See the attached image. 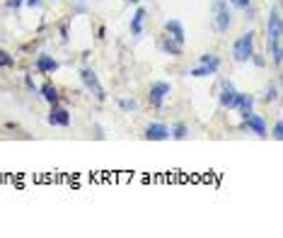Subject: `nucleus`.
I'll return each instance as SVG.
<instances>
[{
  "label": "nucleus",
  "instance_id": "1",
  "mask_svg": "<svg viewBox=\"0 0 283 238\" xmlns=\"http://www.w3.org/2000/svg\"><path fill=\"white\" fill-rule=\"evenodd\" d=\"M266 37H269V46H271V56H273V63L281 66V15H278V8H273L266 20Z\"/></svg>",
  "mask_w": 283,
  "mask_h": 238
},
{
  "label": "nucleus",
  "instance_id": "2",
  "mask_svg": "<svg viewBox=\"0 0 283 238\" xmlns=\"http://www.w3.org/2000/svg\"><path fill=\"white\" fill-rule=\"evenodd\" d=\"M232 56L237 63H244L254 56V32H244L242 37H237V42L232 46Z\"/></svg>",
  "mask_w": 283,
  "mask_h": 238
},
{
  "label": "nucleus",
  "instance_id": "3",
  "mask_svg": "<svg viewBox=\"0 0 283 238\" xmlns=\"http://www.w3.org/2000/svg\"><path fill=\"white\" fill-rule=\"evenodd\" d=\"M201 63L196 66V68L189 70V75H194V78H206V75H216V70L220 68V58L213 56V54H203L199 58Z\"/></svg>",
  "mask_w": 283,
  "mask_h": 238
},
{
  "label": "nucleus",
  "instance_id": "4",
  "mask_svg": "<svg viewBox=\"0 0 283 238\" xmlns=\"http://www.w3.org/2000/svg\"><path fill=\"white\" fill-rule=\"evenodd\" d=\"M80 78H82V83H85V88L94 95V100L102 102V100L107 98V93H104V88H102V83H99V78H97V73H94L92 68H82Z\"/></svg>",
  "mask_w": 283,
  "mask_h": 238
},
{
  "label": "nucleus",
  "instance_id": "5",
  "mask_svg": "<svg viewBox=\"0 0 283 238\" xmlns=\"http://www.w3.org/2000/svg\"><path fill=\"white\" fill-rule=\"evenodd\" d=\"M213 13H216V29L220 34H225L232 25V15L228 10V3H223V0H213Z\"/></svg>",
  "mask_w": 283,
  "mask_h": 238
},
{
  "label": "nucleus",
  "instance_id": "6",
  "mask_svg": "<svg viewBox=\"0 0 283 238\" xmlns=\"http://www.w3.org/2000/svg\"><path fill=\"white\" fill-rule=\"evenodd\" d=\"M170 83H165V81H158V83L150 85V93H148V105L150 107H162V102L167 100V95H170Z\"/></svg>",
  "mask_w": 283,
  "mask_h": 238
},
{
  "label": "nucleus",
  "instance_id": "7",
  "mask_svg": "<svg viewBox=\"0 0 283 238\" xmlns=\"http://www.w3.org/2000/svg\"><path fill=\"white\" fill-rule=\"evenodd\" d=\"M242 129H247V131H252V134H256L259 139H264L266 136V122H264V117L261 114H249L247 119H242Z\"/></svg>",
  "mask_w": 283,
  "mask_h": 238
},
{
  "label": "nucleus",
  "instance_id": "8",
  "mask_svg": "<svg viewBox=\"0 0 283 238\" xmlns=\"http://www.w3.org/2000/svg\"><path fill=\"white\" fill-rule=\"evenodd\" d=\"M237 90H235V85L225 81L223 88H220V107H225V110H235V102H237Z\"/></svg>",
  "mask_w": 283,
  "mask_h": 238
},
{
  "label": "nucleus",
  "instance_id": "9",
  "mask_svg": "<svg viewBox=\"0 0 283 238\" xmlns=\"http://www.w3.org/2000/svg\"><path fill=\"white\" fill-rule=\"evenodd\" d=\"M49 124L54 126H70V114L66 107L61 105H51V112H49Z\"/></svg>",
  "mask_w": 283,
  "mask_h": 238
},
{
  "label": "nucleus",
  "instance_id": "10",
  "mask_svg": "<svg viewBox=\"0 0 283 238\" xmlns=\"http://www.w3.org/2000/svg\"><path fill=\"white\" fill-rule=\"evenodd\" d=\"M235 110L240 112L242 119H247L249 114L254 112V98H252V95H242V93H240V95H237V102H235Z\"/></svg>",
  "mask_w": 283,
  "mask_h": 238
},
{
  "label": "nucleus",
  "instance_id": "11",
  "mask_svg": "<svg viewBox=\"0 0 283 238\" xmlns=\"http://www.w3.org/2000/svg\"><path fill=\"white\" fill-rule=\"evenodd\" d=\"M143 136L148 141H165V139H170V129L165 124H148Z\"/></svg>",
  "mask_w": 283,
  "mask_h": 238
},
{
  "label": "nucleus",
  "instance_id": "12",
  "mask_svg": "<svg viewBox=\"0 0 283 238\" xmlns=\"http://www.w3.org/2000/svg\"><path fill=\"white\" fill-rule=\"evenodd\" d=\"M165 29H167V34H170L172 42L184 44V27H182L179 20H167V22H165Z\"/></svg>",
  "mask_w": 283,
  "mask_h": 238
},
{
  "label": "nucleus",
  "instance_id": "13",
  "mask_svg": "<svg viewBox=\"0 0 283 238\" xmlns=\"http://www.w3.org/2000/svg\"><path fill=\"white\" fill-rule=\"evenodd\" d=\"M56 68H58V61H56L54 56L41 54V56L37 58V70H39V73H54Z\"/></svg>",
  "mask_w": 283,
  "mask_h": 238
},
{
  "label": "nucleus",
  "instance_id": "14",
  "mask_svg": "<svg viewBox=\"0 0 283 238\" xmlns=\"http://www.w3.org/2000/svg\"><path fill=\"white\" fill-rule=\"evenodd\" d=\"M143 20H146V10L138 8L133 15V20H131V34H133V37H140V34H143Z\"/></svg>",
  "mask_w": 283,
  "mask_h": 238
},
{
  "label": "nucleus",
  "instance_id": "15",
  "mask_svg": "<svg viewBox=\"0 0 283 238\" xmlns=\"http://www.w3.org/2000/svg\"><path fill=\"white\" fill-rule=\"evenodd\" d=\"M160 49L165 51V54H170V56H179V54H182V44L172 42L170 37H165V39L160 42Z\"/></svg>",
  "mask_w": 283,
  "mask_h": 238
},
{
  "label": "nucleus",
  "instance_id": "16",
  "mask_svg": "<svg viewBox=\"0 0 283 238\" xmlns=\"http://www.w3.org/2000/svg\"><path fill=\"white\" fill-rule=\"evenodd\" d=\"M41 98L46 100L49 105H58V90H56L51 83H46V85H41Z\"/></svg>",
  "mask_w": 283,
  "mask_h": 238
},
{
  "label": "nucleus",
  "instance_id": "17",
  "mask_svg": "<svg viewBox=\"0 0 283 238\" xmlns=\"http://www.w3.org/2000/svg\"><path fill=\"white\" fill-rule=\"evenodd\" d=\"M170 134H172V139H177V141H182V139H187V124H175L172 129H170Z\"/></svg>",
  "mask_w": 283,
  "mask_h": 238
},
{
  "label": "nucleus",
  "instance_id": "18",
  "mask_svg": "<svg viewBox=\"0 0 283 238\" xmlns=\"http://www.w3.org/2000/svg\"><path fill=\"white\" fill-rule=\"evenodd\" d=\"M10 66H15V56L0 49V68H10Z\"/></svg>",
  "mask_w": 283,
  "mask_h": 238
},
{
  "label": "nucleus",
  "instance_id": "19",
  "mask_svg": "<svg viewBox=\"0 0 283 238\" xmlns=\"http://www.w3.org/2000/svg\"><path fill=\"white\" fill-rule=\"evenodd\" d=\"M119 107H121L123 112H135L138 110V102L135 100H119Z\"/></svg>",
  "mask_w": 283,
  "mask_h": 238
},
{
  "label": "nucleus",
  "instance_id": "20",
  "mask_svg": "<svg viewBox=\"0 0 283 238\" xmlns=\"http://www.w3.org/2000/svg\"><path fill=\"white\" fill-rule=\"evenodd\" d=\"M276 98H278V88H276V85H271L269 90H266V95H264V100H266V102H273Z\"/></svg>",
  "mask_w": 283,
  "mask_h": 238
},
{
  "label": "nucleus",
  "instance_id": "21",
  "mask_svg": "<svg viewBox=\"0 0 283 238\" xmlns=\"http://www.w3.org/2000/svg\"><path fill=\"white\" fill-rule=\"evenodd\" d=\"M271 136H273L276 141L283 139V124H281V122H276V124H273V134H271Z\"/></svg>",
  "mask_w": 283,
  "mask_h": 238
},
{
  "label": "nucleus",
  "instance_id": "22",
  "mask_svg": "<svg viewBox=\"0 0 283 238\" xmlns=\"http://www.w3.org/2000/svg\"><path fill=\"white\" fill-rule=\"evenodd\" d=\"M249 3H252V0H230V5H232V8H240V10H247Z\"/></svg>",
  "mask_w": 283,
  "mask_h": 238
},
{
  "label": "nucleus",
  "instance_id": "23",
  "mask_svg": "<svg viewBox=\"0 0 283 238\" xmlns=\"http://www.w3.org/2000/svg\"><path fill=\"white\" fill-rule=\"evenodd\" d=\"M22 3H25V0H8V3H5V5H8V8H10V10H17V8H20V5H22Z\"/></svg>",
  "mask_w": 283,
  "mask_h": 238
},
{
  "label": "nucleus",
  "instance_id": "24",
  "mask_svg": "<svg viewBox=\"0 0 283 238\" xmlns=\"http://www.w3.org/2000/svg\"><path fill=\"white\" fill-rule=\"evenodd\" d=\"M25 3H27L29 8H39L41 5V0H25Z\"/></svg>",
  "mask_w": 283,
  "mask_h": 238
},
{
  "label": "nucleus",
  "instance_id": "25",
  "mask_svg": "<svg viewBox=\"0 0 283 238\" xmlns=\"http://www.w3.org/2000/svg\"><path fill=\"white\" fill-rule=\"evenodd\" d=\"M61 37H63V42L68 39V27H61Z\"/></svg>",
  "mask_w": 283,
  "mask_h": 238
},
{
  "label": "nucleus",
  "instance_id": "26",
  "mask_svg": "<svg viewBox=\"0 0 283 238\" xmlns=\"http://www.w3.org/2000/svg\"><path fill=\"white\" fill-rule=\"evenodd\" d=\"M78 10H85V0H78Z\"/></svg>",
  "mask_w": 283,
  "mask_h": 238
},
{
  "label": "nucleus",
  "instance_id": "27",
  "mask_svg": "<svg viewBox=\"0 0 283 238\" xmlns=\"http://www.w3.org/2000/svg\"><path fill=\"white\" fill-rule=\"evenodd\" d=\"M126 3H138V0H126Z\"/></svg>",
  "mask_w": 283,
  "mask_h": 238
}]
</instances>
